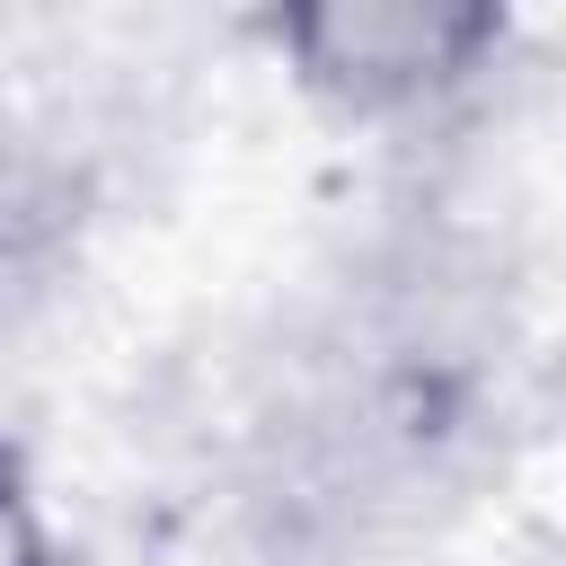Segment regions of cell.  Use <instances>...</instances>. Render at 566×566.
<instances>
[{"label": "cell", "mask_w": 566, "mask_h": 566, "mask_svg": "<svg viewBox=\"0 0 566 566\" xmlns=\"http://www.w3.org/2000/svg\"><path fill=\"white\" fill-rule=\"evenodd\" d=\"M522 0H265V44L292 88L345 124L451 106L513 44Z\"/></svg>", "instance_id": "6da1fadb"}, {"label": "cell", "mask_w": 566, "mask_h": 566, "mask_svg": "<svg viewBox=\"0 0 566 566\" xmlns=\"http://www.w3.org/2000/svg\"><path fill=\"white\" fill-rule=\"evenodd\" d=\"M0 566H62V539H53V513L18 460V442H0Z\"/></svg>", "instance_id": "7a4b0ae2"}]
</instances>
